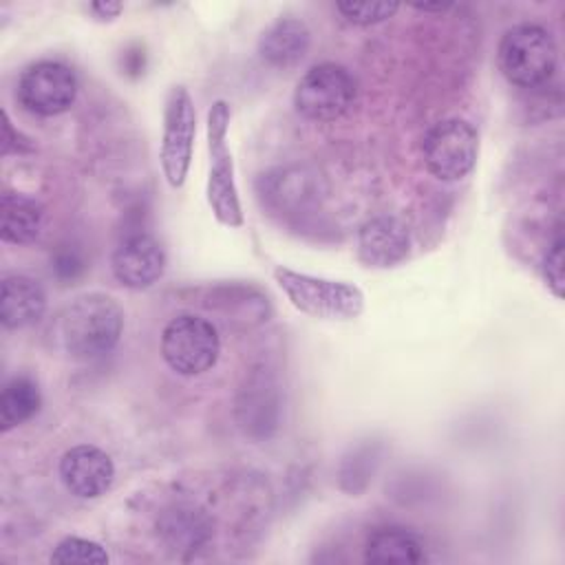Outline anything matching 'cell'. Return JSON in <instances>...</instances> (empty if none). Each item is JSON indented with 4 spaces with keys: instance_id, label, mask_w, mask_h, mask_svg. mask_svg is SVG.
<instances>
[{
    "instance_id": "cell-4",
    "label": "cell",
    "mask_w": 565,
    "mask_h": 565,
    "mask_svg": "<svg viewBox=\"0 0 565 565\" xmlns=\"http://www.w3.org/2000/svg\"><path fill=\"white\" fill-rule=\"evenodd\" d=\"M227 126L230 106L218 99L207 110V150H210V174H207V203L221 225L241 227L243 210L238 201V188L234 179V161L227 150Z\"/></svg>"
},
{
    "instance_id": "cell-22",
    "label": "cell",
    "mask_w": 565,
    "mask_h": 565,
    "mask_svg": "<svg viewBox=\"0 0 565 565\" xmlns=\"http://www.w3.org/2000/svg\"><path fill=\"white\" fill-rule=\"evenodd\" d=\"M541 269H543V278H545V285L550 287V291L556 298H561L563 296V238H561V234H556L554 243L547 247Z\"/></svg>"
},
{
    "instance_id": "cell-21",
    "label": "cell",
    "mask_w": 565,
    "mask_h": 565,
    "mask_svg": "<svg viewBox=\"0 0 565 565\" xmlns=\"http://www.w3.org/2000/svg\"><path fill=\"white\" fill-rule=\"evenodd\" d=\"M86 271V260H84V254L73 247V245H60L55 249V254L51 256V274L62 280V282H68V280H75L79 278L82 274Z\"/></svg>"
},
{
    "instance_id": "cell-23",
    "label": "cell",
    "mask_w": 565,
    "mask_h": 565,
    "mask_svg": "<svg viewBox=\"0 0 565 565\" xmlns=\"http://www.w3.org/2000/svg\"><path fill=\"white\" fill-rule=\"evenodd\" d=\"M2 126H4V139H2V154L7 157L9 152H26L33 150L31 139H26L22 132H15V128L11 126V119L7 115V110H2Z\"/></svg>"
},
{
    "instance_id": "cell-2",
    "label": "cell",
    "mask_w": 565,
    "mask_h": 565,
    "mask_svg": "<svg viewBox=\"0 0 565 565\" xmlns=\"http://www.w3.org/2000/svg\"><path fill=\"white\" fill-rule=\"evenodd\" d=\"M558 66L554 35L532 22L514 24L499 42V68L519 88H539L552 79Z\"/></svg>"
},
{
    "instance_id": "cell-11",
    "label": "cell",
    "mask_w": 565,
    "mask_h": 565,
    "mask_svg": "<svg viewBox=\"0 0 565 565\" xmlns=\"http://www.w3.org/2000/svg\"><path fill=\"white\" fill-rule=\"evenodd\" d=\"M60 479L73 497L97 499L113 486L115 463L102 448L93 444H77L62 455Z\"/></svg>"
},
{
    "instance_id": "cell-1",
    "label": "cell",
    "mask_w": 565,
    "mask_h": 565,
    "mask_svg": "<svg viewBox=\"0 0 565 565\" xmlns=\"http://www.w3.org/2000/svg\"><path fill=\"white\" fill-rule=\"evenodd\" d=\"M121 331V307L115 298L99 291L73 298L53 322L57 347L77 362H95L113 353Z\"/></svg>"
},
{
    "instance_id": "cell-18",
    "label": "cell",
    "mask_w": 565,
    "mask_h": 565,
    "mask_svg": "<svg viewBox=\"0 0 565 565\" xmlns=\"http://www.w3.org/2000/svg\"><path fill=\"white\" fill-rule=\"evenodd\" d=\"M40 406L42 395L38 382L29 375H13L0 393V430L9 433L11 428L29 422L38 415Z\"/></svg>"
},
{
    "instance_id": "cell-25",
    "label": "cell",
    "mask_w": 565,
    "mask_h": 565,
    "mask_svg": "<svg viewBox=\"0 0 565 565\" xmlns=\"http://www.w3.org/2000/svg\"><path fill=\"white\" fill-rule=\"evenodd\" d=\"M415 9H419V11H446V9H450V4H413Z\"/></svg>"
},
{
    "instance_id": "cell-6",
    "label": "cell",
    "mask_w": 565,
    "mask_h": 565,
    "mask_svg": "<svg viewBox=\"0 0 565 565\" xmlns=\"http://www.w3.org/2000/svg\"><path fill=\"white\" fill-rule=\"evenodd\" d=\"M355 79L342 64L320 62L305 71L294 88L296 110L311 121H333L355 102Z\"/></svg>"
},
{
    "instance_id": "cell-15",
    "label": "cell",
    "mask_w": 565,
    "mask_h": 565,
    "mask_svg": "<svg viewBox=\"0 0 565 565\" xmlns=\"http://www.w3.org/2000/svg\"><path fill=\"white\" fill-rule=\"evenodd\" d=\"M311 33L298 18L276 20L258 40V55L265 64L287 68L298 64L309 51Z\"/></svg>"
},
{
    "instance_id": "cell-14",
    "label": "cell",
    "mask_w": 565,
    "mask_h": 565,
    "mask_svg": "<svg viewBox=\"0 0 565 565\" xmlns=\"http://www.w3.org/2000/svg\"><path fill=\"white\" fill-rule=\"evenodd\" d=\"M364 561L375 565H415L426 561V550L413 530L382 525L366 536Z\"/></svg>"
},
{
    "instance_id": "cell-10",
    "label": "cell",
    "mask_w": 565,
    "mask_h": 565,
    "mask_svg": "<svg viewBox=\"0 0 565 565\" xmlns=\"http://www.w3.org/2000/svg\"><path fill=\"white\" fill-rule=\"evenodd\" d=\"M110 269L119 285L128 289H148L166 271V252L154 236L132 232L113 249Z\"/></svg>"
},
{
    "instance_id": "cell-13",
    "label": "cell",
    "mask_w": 565,
    "mask_h": 565,
    "mask_svg": "<svg viewBox=\"0 0 565 565\" xmlns=\"http://www.w3.org/2000/svg\"><path fill=\"white\" fill-rule=\"evenodd\" d=\"M46 311L44 287L24 274H9L2 278L0 291V322L4 329H24L35 324Z\"/></svg>"
},
{
    "instance_id": "cell-16",
    "label": "cell",
    "mask_w": 565,
    "mask_h": 565,
    "mask_svg": "<svg viewBox=\"0 0 565 565\" xmlns=\"http://www.w3.org/2000/svg\"><path fill=\"white\" fill-rule=\"evenodd\" d=\"M44 223V207L38 199L22 192H4L0 207V236L11 245H29L38 238Z\"/></svg>"
},
{
    "instance_id": "cell-7",
    "label": "cell",
    "mask_w": 565,
    "mask_h": 565,
    "mask_svg": "<svg viewBox=\"0 0 565 565\" xmlns=\"http://www.w3.org/2000/svg\"><path fill=\"white\" fill-rule=\"evenodd\" d=\"M422 154L433 177L439 181H459L468 177L477 163L479 135L466 119H444L426 132Z\"/></svg>"
},
{
    "instance_id": "cell-20",
    "label": "cell",
    "mask_w": 565,
    "mask_h": 565,
    "mask_svg": "<svg viewBox=\"0 0 565 565\" xmlns=\"http://www.w3.org/2000/svg\"><path fill=\"white\" fill-rule=\"evenodd\" d=\"M335 9L344 15V20H349L351 24L358 26H371L377 22H384L388 18H393L399 9L397 2H338Z\"/></svg>"
},
{
    "instance_id": "cell-24",
    "label": "cell",
    "mask_w": 565,
    "mask_h": 565,
    "mask_svg": "<svg viewBox=\"0 0 565 565\" xmlns=\"http://www.w3.org/2000/svg\"><path fill=\"white\" fill-rule=\"evenodd\" d=\"M88 9L95 13L97 20H115L124 11V4L106 0V2H93L88 4Z\"/></svg>"
},
{
    "instance_id": "cell-3",
    "label": "cell",
    "mask_w": 565,
    "mask_h": 565,
    "mask_svg": "<svg viewBox=\"0 0 565 565\" xmlns=\"http://www.w3.org/2000/svg\"><path fill=\"white\" fill-rule=\"evenodd\" d=\"M274 280L287 300L311 318L353 320L364 311V294L351 282L309 276L289 267H276Z\"/></svg>"
},
{
    "instance_id": "cell-12",
    "label": "cell",
    "mask_w": 565,
    "mask_h": 565,
    "mask_svg": "<svg viewBox=\"0 0 565 565\" xmlns=\"http://www.w3.org/2000/svg\"><path fill=\"white\" fill-rule=\"evenodd\" d=\"M411 252V232L397 216L380 214L358 230V258L366 267H393Z\"/></svg>"
},
{
    "instance_id": "cell-17",
    "label": "cell",
    "mask_w": 565,
    "mask_h": 565,
    "mask_svg": "<svg viewBox=\"0 0 565 565\" xmlns=\"http://www.w3.org/2000/svg\"><path fill=\"white\" fill-rule=\"evenodd\" d=\"M163 541L172 547V550H196L201 547L207 536H210V519L203 510L194 508V505H172L168 508L159 523H157Z\"/></svg>"
},
{
    "instance_id": "cell-8",
    "label": "cell",
    "mask_w": 565,
    "mask_h": 565,
    "mask_svg": "<svg viewBox=\"0 0 565 565\" xmlns=\"http://www.w3.org/2000/svg\"><path fill=\"white\" fill-rule=\"evenodd\" d=\"M196 135V110L194 102L183 86H174L168 93L163 110V135H161V170L170 188L185 183Z\"/></svg>"
},
{
    "instance_id": "cell-9",
    "label": "cell",
    "mask_w": 565,
    "mask_h": 565,
    "mask_svg": "<svg viewBox=\"0 0 565 565\" xmlns=\"http://www.w3.org/2000/svg\"><path fill=\"white\" fill-rule=\"evenodd\" d=\"M77 75L57 60H40L29 64L18 79L20 104L40 117L66 113L77 97Z\"/></svg>"
},
{
    "instance_id": "cell-5",
    "label": "cell",
    "mask_w": 565,
    "mask_h": 565,
    "mask_svg": "<svg viewBox=\"0 0 565 565\" xmlns=\"http://www.w3.org/2000/svg\"><path fill=\"white\" fill-rule=\"evenodd\" d=\"M218 353V331L203 316L179 313L161 331V358L179 375L194 377L210 371Z\"/></svg>"
},
{
    "instance_id": "cell-19",
    "label": "cell",
    "mask_w": 565,
    "mask_h": 565,
    "mask_svg": "<svg viewBox=\"0 0 565 565\" xmlns=\"http://www.w3.org/2000/svg\"><path fill=\"white\" fill-rule=\"evenodd\" d=\"M51 563H79V565H106L110 561L104 545L84 536H64L49 556Z\"/></svg>"
}]
</instances>
